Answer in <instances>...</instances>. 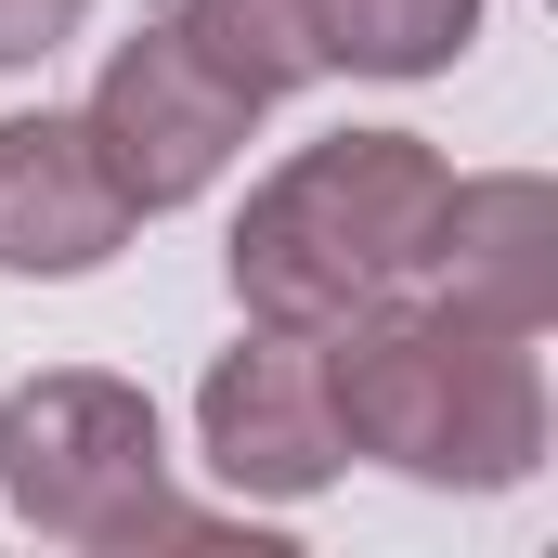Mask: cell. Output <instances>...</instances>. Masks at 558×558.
<instances>
[{"mask_svg":"<svg viewBox=\"0 0 558 558\" xmlns=\"http://www.w3.org/2000/svg\"><path fill=\"white\" fill-rule=\"evenodd\" d=\"M416 299L481 312V325H507V338H546V312H558V195L533 182V169L441 182V221H428Z\"/></svg>","mask_w":558,"mask_h":558,"instance_id":"cell-6","label":"cell"},{"mask_svg":"<svg viewBox=\"0 0 558 558\" xmlns=\"http://www.w3.org/2000/svg\"><path fill=\"white\" fill-rule=\"evenodd\" d=\"M195 441H208V481L247 494V507H299L351 468V428H338V390H325V338L299 325H247L208 390H195Z\"/></svg>","mask_w":558,"mask_h":558,"instance_id":"cell-5","label":"cell"},{"mask_svg":"<svg viewBox=\"0 0 558 558\" xmlns=\"http://www.w3.org/2000/svg\"><path fill=\"white\" fill-rule=\"evenodd\" d=\"M78 13H92V0H0V65H52V52L78 39Z\"/></svg>","mask_w":558,"mask_h":558,"instance_id":"cell-10","label":"cell"},{"mask_svg":"<svg viewBox=\"0 0 558 558\" xmlns=\"http://www.w3.org/2000/svg\"><path fill=\"white\" fill-rule=\"evenodd\" d=\"M169 26L195 39V65L208 78H234L247 105H286L299 78H325V52H312V13L299 0H169Z\"/></svg>","mask_w":558,"mask_h":558,"instance_id":"cell-9","label":"cell"},{"mask_svg":"<svg viewBox=\"0 0 558 558\" xmlns=\"http://www.w3.org/2000/svg\"><path fill=\"white\" fill-rule=\"evenodd\" d=\"M441 182L454 169L416 131H325V143H299L274 182L247 195V221H234V299H247V325L325 338V325L403 299L416 260H428V221H441Z\"/></svg>","mask_w":558,"mask_h":558,"instance_id":"cell-2","label":"cell"},{"mask_svg":"<svg viewBox=\"0 0 558 558\" xmlns=\"http://www.w3.org/2000/svg\"><path fill=\"white\" fill-rule=\"evenodd\" d=\"M92 143H105V169H118V195H131L143 221L156 208H195L221 169H234V143H247V92L234 78H208L195 65V39L169 26V13H143L131 39L105 52V78H92Z\"/></svg>","mask_w":558,"mask_h":558,"instance_id":"cell-4","label":"cell"},{"mask_svg":"<svg viewBox=\"0 0 558 558\" xmlns=\"http://www.w3.org/2000/svg\"><path fill=\"white\" fill-rule=\"evenodd\" d=\"M0 494L52 546H195L208 533L169 494L156 403L131 377H92V364H52V377L0 390Z\"/></svg>","mask_w":558,"mask_h":558,"instance_id":"cell-3","label":"cell"},{"mask_svg":"<svg viewBox=\"0 0 558 558\" xmlns=\"http://www.w3.org/2000/svg\"><path fill=\"white\" fill-rule=\"evenodd\" d=\"M325 390L351 454L403 468L428 494H507L546 468V364L533 338L481 325V312H441V299H377L351 325H325Z\"/></svg>","mask_w":558,"mask_h":558,"instance_id":"cell-1","label":"cell"},{"mask_svg":"<svg viewBox=\"0 0 558 558\" xmlns=\"http://www.w3.org/2000/svg\"><path fill=\"white\" fill-rule=\"evenodd\" d=\"M299 13H312V52L351 78H441L481 39V0H299Z\"/></svg>","mask_w":558,"mask_h":558,"instance_id":"cell-8","label":"cell"},{"mask_svg":"<svg viewBox=\"0 0 558 558\" xmlns=\"http://www.w3.org/2000/svg\"><path fill=\"white\" fill-rule=\"evenodd\" d=\"M131 221L143 208L118 195L92 118H0V274H105Z\"/></svg>","mask_w":558,"mask_h":558,"instance_id":"cell-7","label":"cell"}]
</instances>
